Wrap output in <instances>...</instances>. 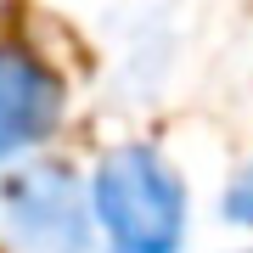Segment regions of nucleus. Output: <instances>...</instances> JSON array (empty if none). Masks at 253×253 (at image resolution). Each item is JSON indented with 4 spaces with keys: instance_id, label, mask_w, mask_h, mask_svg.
Returning <instances> with one entry per match:
<instances>
[{
    "instance_id": "2",
    "label": "nucleus",
    "mask_w": 253,
    "mask_h": 253,
    "mask_svg": "<svg viewBox=\"0 0 253 253\" xmlns=\"http://www.w3.org/2000/svg\"><path fill=\"white\" fill-rule=\"evenodd\" d=\"M6 225L23 242V253H90V214H84L79 180L68 169H28L6 186Z\"/></svg>"
},
{
    "instance_id": "1",
    "label": "nucleus",
    "mask_w": 253,
    "mask_h": 253,
    "mask_svg": "<svg viewBox=\"0 0 253 253\" xmlns=\"http://www.w3.org/2000/svg\"><path fill=\"white\" fill-rule=\"evenodd\" d=\"M90 208L107 253H180L186 242V186L141 141L96 163Z\"/></svg>"
},
{
    "instance_id": "3",
    "label": "nucleus",
    "mask_w": 253,
    "mask_h": 253,
    "mask_svg": "<svg viewBox=\"0 0 253 253\" xmlns=\"http://www.w3.org/2000/svg\"><path fill=\"white\" fill-rule=\"evenodd\" d=\"M62 118V84L45 62L23 51H0V163L40 146Z\"/></svg>"
},
{
    "instance_id": "4",
    "label": "nucleus",
    "mask_w": 253,
    "mask_h": 253,
    "mask_svg": "<svg viewBox=\"0 0 253 253\" xmlns=\"http://www.w3.org/2000/svg\"><path fill=\"white\" fill-rule=\"evenodd\" d=\"M225 214L242 219V225H253V169L231 180V191H225Z\"/></svg>"
}]
</instances>
